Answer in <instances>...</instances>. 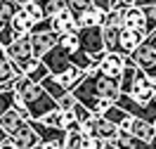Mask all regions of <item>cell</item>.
Segmentation results:
<instances>
[{"label": "cell", "mask_w": 156, "mask_h": 149, "mask_svg": "<svg viewBox=\"0 0 156 149\" xmlns=\"http://www.w3.org/2000/svg\"><path fill=\"white\" fill-rule=\"evenodd\" d=\"M33 149H55V147H48V144H36Z\"/></svg>", "instance_id": "obj_38"}, {"label": "cell", "mask_w": 156, "mask_h": 149, "mask_svg": "<svg viewBox=\"0 0 156 149\" xmlns=\"http://www.w3.org/2000/svg\"><path fill=\"white\" fill-rule=\"evenodd\" d=\"M59 48H64L66 52H76L78 50V36L76 33H64V36H59Z\"/></svg>", "instance_id": "obj_26"}, {"label": "cell", "mask_w": 156, "mask_h": 149, "mask_svg": "<svg viewBox=\"0 0 156 149\" xmlns=\"http://www.w3.org/2000/svg\"><path fill=\"white\" fill-rule=\"evenodd\" d=\"M17 12H19V2L17 0H2L0 2V21L2 24H7Z\"/></svg>", "instance_id": "obj_24"}, {"label": "cell", "mask_w": 156, "mask_h": 149, "mask_svg": "<svg viewBox=\"0 0 156 149\" xmlns=\"http://www.w3.org/2000/svg\"><path fill=\"white\" fill-rule=\"evenodd\" d=\"M123 14L126 7H116V10H109L104 14V24L102 26H114V29H123Z\"/></svg>", "instance_id": "obj_22"}, {"label": "cell", "mask_w": 156, "mask_h": 149, "mask_svg": "<svg viewBox=\"0 0 156 149\" xmlns=\"http://www.w3.org/2000/svg\"><path fill=\"white\" fill-rule=\"evenodd\" d=\"M45 31H52V29H50V19L36 21V24H33V31H31V33H45Z\"/></svg>", "instance_id": "obj_31"}, {"label": "cell", "mask_w": 156, "mask_h": 149, "mask_svg": "<svg viewBox=\"0 0 156 149\" xmlns=\"http://www.w3.org/2000/svg\"><path fill=\"white\" fill-rule=\"evenodd\" d=\"M92 7H97L99 12L107 14V12L111 10V0H92Z\"/></svg>", "instance_id": "obj_32"}, {"label": "cell", "mask_w": 156, "mask_h": 149, "mask_svg": "<svg viewBox=\"0 0 156 149\" xmlns=\"http://www.w3.org/2000/svg\"><path fill=\"white\" fill-rule=\"evenodd\" d=\"M10 140L17 144V149H33L36 144H40V142H38V135L33 133V128L29 126V121H24V123L19 126V130H17Z\"/></svg>", "instance_id": "obj_12"}, {"label": "cell", "mask_w": 156, "mask_h": 149, "mask_svg": "<svg viewBox=\"0 0 156 149\" xmlns=\"http://www.w3.org/2000/svg\"><path fill=\"white\" fill-rule=\"evenodd\" d=\"M102 116H104V119H107L109 123H114V126H118V123H121V121L126 119L128 114H126V111H123V109H118L116 104H114V107H109V109L104 111V114H102Z\"/></svg>", "instance_id": "obj_27"}, {"label": "cell", "mask_w": 156, "mask_h": 149, "mask_svg": "<svg viewBox=\"0 0 156 149\" xmlns=\"http://www.w3.org/2000/svg\"><path fill=\"white\" fill-rule=\"evenodd\" d=\"M88 7H92V0H66V10L73 14V17H78L83 10H88Z\"/></svg>", "instance_id": "obj_28"}, {"label": "cell", "mask_w": 156, "mask_h": 149, "mask_svg": "<svg viewBox=\"0 0 156 149\" xmlns=\"http://www.w3.org/2000/svg\"><path fill=\"white\" fill-rule=\"evenodd\" d=\"M17 76H21L19 69H17L10 59H7L5 50L0 48V88H12V83H14V78H17Z\"/></svg>", "instance_id": "obj_14"}, {"label": "cell", "mask_w": 156, "mask_h": 149, "mask_svg": "<svg viewBox=\"0 0 156 149\" xmlns=\"http://www.w3.org/2000/svg\"><path fill=\"white\" fill-rule=\"evenodd\" d=\"M78 144H80V126L76 123L64 130V147L62 149H78Z\"/></svg>", "instance_id": "obj_21"}, {"label": "cell", "mask_w": 156, "mask_h": 149, "mask_svg": "<svg viewBox=\"0 0 156 149\" xmlns=\"http://www.w3.org/2000/svg\"><path fill=\"white\" fill-rule=\"evenodd\" d=\"M29 43H31V55L40 59L43 55H48L50 50L59 43V36L55 31H45V33H29Z\"/></svg>", "instance_id": "obj_6"}, {"label": "cell", "mask_w": 156, "mask_h": 149, "mask_svg": "<svg viewBox=\"0 0 156 149\" xmlns=\"http://www.w3.org/2000/svg\"><path fill=\"white\" fill-rule=\"evenodd\" d=\"M71 111H73V119H76L78 123H83V121H85V119H88V116H90V111L85 109L83 104H78V102H76V104H73V109H71Z\"/></svg>", "instance_id": "obj_30"}, {"label": "cell", "mask_w": 156, "mask_h": 149, "mask_svg": "<svg viewBox=\"0 0 156 149\" xmlns=\"http://www.w3.org/2000/svg\"><path fill=\"white\" fill-rule=\"evenodd\" d=\"M99 149H118V147L114 144V140H102V142H99Z\"/></svg>", "instance_id": "obj_36"}, {"label": "cell", "mask_w": 156, "mask_h": 149, "mask_svg": "<svg viewBox=\"0 0 156 149\" xmlns=\"http://www.w3.org/2000/svg\"><path fill=\"white\" fill-rule=\"evenodd\" d=\"M5 140H7V135H5L2 130H0V142H5Z\"/></svg>", "instance_id": "obj_39"}, {"label": "cell", "mask_w": 156, "mask_h": 149, "mask_svg": "<svg viewBox=\"0 0 156 149\" xmlns=\"http://www.w3.org/2000/svg\"><path fill=\"white\" fill-rule=\"evenodd\" d=\"M130 59H133V64H135L149 80H156V52L149 48L147 43L137 45V50L130 55Z\"/></svg>", "instance_id": "obj_2"}, {"label": "cell", "mask_w": 156, "mask_h": 149, "mask_svg": "<svg viewBox=\"0 0 156 149\" xmlns=\"http://www.w3.org/2000/svg\"><path fill=\"white\" fill-rule=\"evenodd\" d=\"M144 43V36L137 33V31H130V29H121L118 31V43H116V52L121 57H130L133 52L137 50V45Z\"/></svg>", "instance_id": "obj_8"}, {"label": "cell", "mask_w": 156, "mask_h": 149, "mask_svg": "<svg viewBox=\"0 0 156 149\" xmlns=\"http://www.w3.org/2000/svg\"><path fill=\"white\" fill-rule=\"evenodd\" d=\"M135 5V0H111V10H116V7H133Z\"/></svg>", "instance_id": "obj_34"}, {"label": "cell", "mask_w": 156, "mask_h": 149, "mask_svg": "<svg viewBox=\"0 0 156 149\" xmlns=\"http://www.w3.org/2000/svg\"><path fill=\"white\" fill-rule=\"evenodd\" d=\"M69 55H71V52H66L64 48L55 45V48L50 50L48 55H43V57H40V62L45 64V69L50 71V76H57V73H62L64 69H69V66H71Z\"/></svg>", "instance_id": "obj_5"}, {"label": "cell", "mask_w": 156, "mask_h": 149, "mask_svg": "<svg viewBox=\"0 0 156 149\" xmlns=\"http://www.w3.org/2000/svg\"><path fill=\"white\" fill-rule=\"evenodd\" d=\"M123 29H130V31H137L147 36V17L140 7H126V14H123Z\"/></svg>", "instance_id": "obj_11"}, {"label": "cell", "mask_w": 156, "mask_h": 149, "mask_svg": "<svg viewBox=\"0 0 156 149\" xmlns=\"http://www.w3.org/2000/svg\"><path fill=\"white\" fill-rule=\"evenodd\" d=\"M128 135H133V137L142 140V142H149V140L156 135V130H154V126H151V123H147V121L133 119L130 128H128Z\"/></svg>", "instance_id": "obj_17"}, {"label": "cell", "mask_w": 156, "mask_h": 149, "mask_svg": "<svg viewBox=\"0 0 156 149\" xmlns=\"http://www.w3.org/2000/svg\"><path fill=\"white\" fill-rule=\"evenodd\" d=\"M19 71H21V76H26V78L33 80V83H43V80L50 76V71L45 69V64L40 59H36V57H31L29 62H24Z\"/></svg>", "instance_id": "obj_13"}, {"label": "cell", "mask_w": 156, "mask_h": 149, "mask_svg": "<svg viewBox=\"0 0 156 149\" xmlns=\"http://www.w3.org/2000/svg\"><path fill=\"white\" fill-rule=\"evenodd\" d=\"M78 50H83L85 55H99L104 52L102 45V26H92V29H78Z\"/></svg>", "instance_id": "obj_3"}, {"label": "cell", "mask_w": 156, "mask_h": 149, "mask_svg": "<svg viewBox=\"0 0 156 149\" xmlns=\"http://www.w3.org/2000/svg\"><path fill=\"white\" fill-rule=\"evenodd\" d=\"M7 24H10V29L14 31V36H29L31 31H33V21L21 12V7H19V12H17Z\"/></svg>", "instance_id": "obj_18"}, {"label": "cell", "mask_w": 156, "mask_h": 149, "mask_svg": "<svg viewBox=\"0 0 156 149\" xmlns=\"http://www.w3.org/2000/svg\"><path fill=\"white\" fill-rule=\"evenodd\" d=\"M24 116L21 114H17L14 109H10V111H5V114H0V130L7 135V137H12L17 130H19V126L24 123Z\"/></svg>", "instance_id": "obj_15"}, {"label": "cell", "mask_w": 156, "mask_h": 149, "mask_svg": "<svg viewBox=\"0 0 156 149\" xmlns=\"http://www.w3.org/2000/svg\"><path fill=\"white\" fill-rule=\"evenodd\" d=\"M0 149H17V144H14V142H12V140L7 137L5 142H0Z\"/></svg>", "instance_id": "obj_37"}, {"label": "cell", "mask_w": 156, "mask_h": 149, "mask_svg": "<svg viewBox=\"0 0 156 149\" xmlns=\"http://www.w3.org/2000/svg\"><path fill=\"white\" fill-rule=\"evenodd\" d=\"M50 29L55 31L57 36H64V33H78V19L69 10H64V12H59L57 17L50 19Z\"/></svg>", "instance_id": "obj_10"}, {"label": "cell", "mask_w": 156, "mask_h": 149, "mask_svg": "<svg viewBox=\"0 0 156 149\" xmlns=\"http://www.w3.org/2000/svg\"><path fill=\"white\" fill-rule=\"evenodd\" d=\"M40 123H43V126H48V128L64 130V114H62L59 109H52V111H48V114L40 119Z\"/></svg>", "instance_id": "obj_23"}, {"label": "cell", "mask_w": 156, "mask_h": 149, "mask_svg": "<svg viewBox=\"0 0 156 149\" xmlns=\"http://www.w3.org/2000/svg\"><path fill=\"white\" fill-rule=\"evenodd\" d=\"M40 7H43V17L45 19H52V17H57L59 12L66 10V0H38Z\"/></svg>", "instance_id": "obj_20"}, {"label": "cell", "mask_w": 156, "mask_h": 149, "mask_svg": "<svg viewBox=\"0 0 156 149\" xmlns=\"http://www.w3.org/2000/svg\"><path fill=\"white\" fill-rule=\"evenodd\" d=\"M151 5H156V0H135V5H133V7L144 10V7H151Z\"/></svg>", "instance_id": "obj_35"}, {"label": "cell", "mask_w": 156, "mask_h": 149, "mask_svg": "<svg viewBox=\"0 0 156 149\" xmlns=\"http://www.w3.org/2000/svg\"><path fill=\"white\" fill-rule=\"evenodd\" d=\"M123 57L118 52H102V57L97 62V71L107 78H121V71H123Z\"/></svg>", "instance_id": "obj_7"}, {"label": "cell", "mask_w": 156, "mask_h": 149, "mask_svg": "<svg viewBox=\"0 0 156 149\" xmlns=\"http://www.w3.org/2000/svg\"><path fill=\"white\" fill-rule=\"evenodd\" d=\"M5 55H7V59H10L17 69H21V64H24V62H29L31 57H33V55H31L29 36H17V38L5 48ZM19 73H21V71H19Z\"/></svg>", "instance_id": "obj_4"}, {"label": "cell", "mask_w": 156, "mask_h": 149, "mask_svg": "<svg viewBox=\"0 0 156 149\" xmlns=\"http://www.w3.org/2000/svg\"><path fill=\"white\" fill-rule=\"evenodd\" d=\"M73 104H76V97H73L71 92H64V95L57 99V109L59 111H71V109H73Z\"/></svg>", "instance_id": "obj_29"}, {"label": "cell", "mask_w": 156, "mask_h": 149, "mask_svg": "<svg viewBox=\"0 0 156 149\" xmlns=\"http://www.w3.org/2000/svg\"><path fill=\"white\" fill-rule=\"evenodd\" d=\"M78 29H92V26H102L104 24V12H99L97 7H88L76 17Z\"/></svg>", "instance_id": "obj_16"}, {"label": "cell", "mask_w": 156, "mask_h": 149, "mask_svg": "<svg viewBox=\"0 0 156 149\" xmlns=\"http://www.w3.org/2000/svg\"><path fill=\"white\" fill-rule=\"evenodd\" d=\"M19 7H21V12H24V14H26V17L33 21V24L45 19V17H43V7H40L38 0H21Z\"/></svg>", "instance_id": "obj_19"}, {"label": "cell", "mask_w": 156, "mask_h": 149, "mask_svg": "<svg viewBox=\"0 0 156 149\" xmlns=\"http://www.w3.org/2000/svg\"><path fill=\"white\" fill-rule=\"evenodd\" d=\"M50 78L55 80V83H57V85H59L62 90L71 92V90L76 88L78 83H80V80L85 78V71H80L78 66H73V64H71L69 69H64L62 73H57V76H50Z\"/></svg>", "instance_id": "obj_9"}, {"label": "cell", "mask_w": 156, "mask_h": 149, "mask_svg": "<svg viewBox=\"0 0 156 149\" xmlns=\"http://www.w3.org/2000/svg\"><path fill=\"white\" fill-rule=\"evenodd\" d=\"M12 104H14V90L12 88H0V114L10 111Z\"/></svg>", "instance_id": "obj_25"}, {"label": "cell", "mask_w": 156, "mask_h": 149, "mask_svg": "<svg viewBox=\"0 0 156 149\" xmlns=\"http://www.w3.org/2000/svg\"><path fill=\"white\" fill-rule=\"evenodd\" d=\"M144 43H147V45H149V48L156 52V29H154V31H149V33L144 36Z\"/></svg>", "instance_id": "obj_33"}, {"label": "cell", "mask_w": 156, "mask_h": 149, "mask_svg": "<svg viewBox=\"0 0 156 149\" xmlns=\"http://www.w3.org/2000/svg\"><path fill=\"white\" fill-rule=\"evenodd\" d=\"M0 2H2V0H0Z\"/></svg>", "instance_id": "obj_40"}, {"label": "cell", "mask_w": 156, "mask_h": 149, "mask_svg": "<svg viewBox=\"0 0 156 149\" xmlns=\"http://www.w3.org/2000/svg\"><path fill=\"white\" fill-rule=\"evenodd\" d=\"M12 90L21 97L24 107L29 111V119H33V121H40L48 111L57 109V102L40 88V83H33L26 76H17L14 83H12Z\"/></svg>", "instance_id": "obj_1"}]
</instances>
